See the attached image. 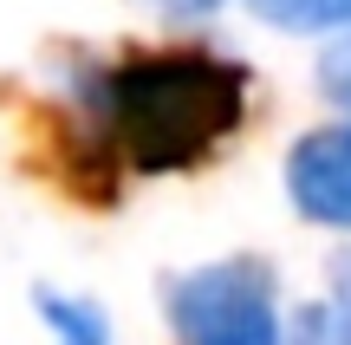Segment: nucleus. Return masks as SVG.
<instances>
[{
    "mask_svg": "<svg viewBox=\"0 0 351 345\" xmlns=\"http://www.w3.org/2000/svg\"><path fill=\"white\" fill-rule=\"evenodd\" d=\"M72 111L91 163L176 176L202 169L247 117V65L202 46L130 52L72 72Z\"/></svg>",
    "mask_w": 351,
    "mask_h": 345,
    "instance_id": "f257e3e1",
    "label": "nucleus"
},
{
    "mask_svg": "<svg viewBox=\"0 0 351 345\" xmlns=\"http://www.w3.org/2000/svg\"><path fill=\"white\" fill-rule=\"evenodd\" d=\"M163 313L182 345H287L280 274L254 254L202 261L163 281Z\"/></svg>",
    "mask_w": 351,
    "mask_h": 345,
    "instance_id": "f03ea898",
    "label": "nucleus"
},
{
    "mask_svg": "<svg viewBox=\"0 0 351 345\" xmlns=\"http://www.w3.org/2000/svg\"><path fill=\"white\" fill-rule=\"evenodd\" d=\"M287 195L313 228H351V117L306 130L287 150Z\"/></svg>",
    "mask_w": 351,
    "mask_h": 345,
    "instance_id": "7ed1b4c3",
    "label": "nucleus"
},
{
    "mask_svg": "<svg viewBox=\"0 0 351 345\" xmlns=\"http://www.w3.org/2000/svg\"><path fill=\"white\" fill-rule=\"evenodd\" d=\"M33 313L46 320L52 345H117V339H111V320H104V307H98V300H85V294L39 287V294H33Z\"/></svg>",
    "mask_w": 351,
    "mask_h": 345,
    "instance_id": "20e7f679",
    "label": "nucleus"
},
{
    "mask_svg": "<svg viewBox=\"0 0 351 345\" xmlns=\"http://www.w3.org/2000/svg\"><path fill=\"white\" fill-rule=\"evenodd\" d=\"M247 7L280 33H351V0H247Z\"/></svg>",
    "mask_w": 351,
    "mask_h": 345,
    "instance_id": "39448f33",
    "label": "nucleus"
},
{
    "mask_svg": "<svg viewBox=\"0 0 351 345\" xmlns=\"http://www.w3.org/2000/svg\"><path fill=\"white\" fill-rule=\"evenodd\" d=\"M287 345H351V307H345L339 294L300 307L287 320Z\"/></svg>",
    "mask_w": 351,
    "mask_h": 345,
    "instance_id": "423d86ee",
    "label": "nucleus"
},
{
    "mask_svg": "<svg viewBox=\"0 0 351 345\" xmlns=\"http://www.w3.org/2000/svg\"><path fill=\"white\" fill-rule=\"evenodd\" d=\"M319 91H326L339 111H351V33H339L319 59Z\"/></svg>",
    "mask_w": 351,
    "mask_h": 345,
    "instance_id": "0eeeda50",
    "label": "nucleus"
},
{
    "mask_svg": "<svg viewBox=\"0 0 351 345\" xmlns=\"http://www.w3.org/2000/svg\"><path fill=\"white\" fill-rule=\"evenodd\" d=\"M143 7L169 13V20H202V13H215V7H221V0H143Z\"/></svg>",
    "mask_w": 351,
    "mask_h": 345,
    "instance_id": "6e6552de",
    "label": "nucleus"
},
{
    "mask_svg": "<svg viewBox=\"0 0 351 345\" xmlns=\"http://www.w3.org/2000/svg\"><path fill=\"white\" fill-rule=\"evenodd\" d=\"M332 294H339V300H345V307H351V248H345V254H339V267H332Z\"/></svg>",
    "mask_w": 351,
    "mask_h": 345,
    "instance_id": "1a4fd4ad",
    "label": "nucleus"
}]
</instances>
